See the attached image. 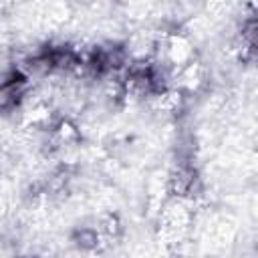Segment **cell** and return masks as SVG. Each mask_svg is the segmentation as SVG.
I'll list each match as a JSON object with an SVG mask.
<instances>
[{
	"instance_id": "6da1fadb",
	"label": "cell",
	"mask_w": 258,
	"mask_h": 258,
	"mask_svg": "<svg viewBox=\"0 0 258 258\" xmlns=\"http://www.w3.org/2000/svg\"><path fill=\"white\" fill-rule=\"evenodd\" d=\"M20 97V83L12 81V83H6L0 87V107L2 109H8L12 107Z\"/></svg>"
}]
</instances>
